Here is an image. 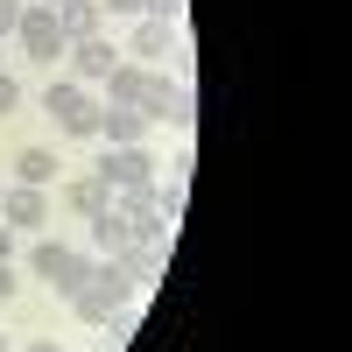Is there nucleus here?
Segmentation results:
<instances>
[{
    "mask_svg": "<svg viewBox=\"0 0 352 352\" xmlns=\"http://www.w3.org/2000/svg\"><path fill=\"white\" fill-rule=\"evenodd\" d=\"M106 14H141V0H99Z\"/></svg>",
    "mask_w": 352,
    "mask_h": 352,
    "instance_id": "4be33fe9",
    "label": "nucleus"
},
{
    "mask_svg": "<svg viewBox=\"0 0 352 352\" xmlns=\"http://www.w3.org/2000/svg\"><path fill=\"white\" fill-rule=\"evenodd\" d=\"M28 352H64V345H56V338H36V345H28Z\"/></svg>",
    "mask_w": 352,
    "mask_h": 352,
    "instance_id": "b1692460",
    "label": "nucleus"
},
{
    "mask_svg": "<svg viewBox=\"0 0 352 352\" xmlns=\"http://www.w3.org/2000/svg\"><path fill=\"white\" fill-rule=\"evenodd\" d=\"M56 169H64V162H56L50 148H21V155H14V184H36V190H50V184H56Z\"/></svg>",
    "mask_w": 352,
    "mask_h": 352,
    "instance_id": "2eb2a0df",
    "label": "nucleus"
},
{
    "mask_svg": "<svg viewBox=\"0 0 352 352\" xmlns=\"http://www.w3.org/2000/svg\"><path fill=\"white\" fill-rule=\"evenodd\" d=\"M0 261H14V226H0Z\"/></svg>",
    "mask_w": 352,
    "mask_h": 352,
    "instance_id": "5701e85b",
    "label": "nucleus"
},
{
    "mask_svg": "<svg viewBox=\"0 0 352 352\" xmlns=\"http://www.w3.org/2000/svg\"><path fill=\"white\" fill-rule=\"evenodd\" d=\"M148 64H134V56H120V64L106 71V106H141V92H148Z\"/></svg>",
    "mask_w": 352,
    "mask_h": 352,
    "instance_id": "6e6552de",
    "label": "nucleus"
},
{
    "mask_svg": "<svg viewBox=\"0 0 352 352\" xmlns=\"http://www.w3.org/2000/svg\"><path fill=\"white\" fill-rule=\"evenodd\" d=\"M134 56L141 64H162V56H190V50H184V36H176L169 21H141L134 28Z\"/></svg>",
    "mask_w": 352,
    "mask_h": 352,
    "instance_id": "9d476101",
    "label": "nucleus"
},
{
    "mask_svg": "<svg viewBox=\"0 0 352 352\" xmlns=\"http://www.w3.org/2000/svg\"><path fill=\"white\" fill-rule=\"evenodd\" d=\"M92 176H99L106 190H127V184H155V155L141 148V141H134V148H106Z\"/></svg>",
    "mask_w": 352,
    "mask_h": 352,
    "instance_id": "20e7f679",
    "label": "nucleus"
},
{
    "mask_svg": "<svg viewBox=\"0 0 352 352\" xmlns=\"http://www.w3.org/2000/svg\"><path fill=\"white\" fill-rule=\"evenodd\" d=\"M14 289H21V275H14V261H0V303H8Z\"/></svg>",
    "mask_w": 352,
    "mask_h": 352,
    "instance_id": "412c9836",
    "label": "nucleus"
},
{
    "mask_svg": "<svg viewBox=\"0 0 352 352\" xmlns=\"http://www.w3.org/2000/svg\"><path fill=\"white\" fill-rule=\"evenodd\" d=\"M85 226H92V247H99V254H127V247H134V219L113 212V204H106V212H92Z\"/></svg>",
    "mask_w": 352,
    "mask_h": 352,
    "instance_id": "9b49d317",
    "label": "nucleus"
},
{
    "mask_svg": "<svg viewBox=\"0 0 352 352\" xmlns=\"http://www.w3.org/2000/svg\"><path fill=\"white\" fill-rule=\"evenodd\" d=\"M14 43H21V56H36L43 71H50V64H64V50H71V36L56 28V8H43V0H28V14H21V28H14Z\"/></svg>",
    "mask_w": 352,
    "mask_h": 352,
    "instance_id": "f03ea898",
    "label": "nucleus"
},
{
    "mask_svg": "<svg viewBox=\"0 0 352 352\" xmlns=\"http://www.w3.org/2000/svg\"><path fill=\"white\" fill-rule=\"evenodd\" d=\"M28 268H36L56 296H78V289H85V268H92V254H78V247H64V240H36Z\"/></svg>",
    "mask_w": 352,
    "mask_h": 352,
    "instance_id": "7ed1b4c3",
    "label": "nucleus"
},
{
    "mask_svg": "<svg viewBox=\"0 0 352 352\" xmlns=\"http://www.w3.org/2000/svg\"><path fill=\"white\" fill-rule=\"evenodd\" d=\"M50 219V197L36 184H8V197H0V226H21V232H36Z\"/></svg>",
    "mask_w": 352,
    "mask_h": 352,
    "instance_id": "423d86ee",
    "label": "nucleus"
},
{
    "mask_svg": "<svg viewBox=\"0 0 352 352\" xmlns=\"http://www.w3.org/2000/svg\"><path fill=\"white\" fill-rule=\"evenodd\" d=\"M21 14H28V0H0V36H14Z\"/></svg>",
    "mask_w": 352,
    "mask_h": 352,
    "instance_id": "aec40b11",
    "label": "nucleus"
},
{
    "mask_svg": "<svg viewBox=\"0 0 352 352\" xmlns=\"http://www.w3.org/2000/svg\"><path fill=\"white\" fill-rule=\"evenodd\" d=\"M99 141H106V148H134V141H148V113H141V106H106L99 113Z\"/></svg>",
    "mask_w": 352,
    "mask_h": 352,
    "instance_id": "0eeeda50",
    "label": "nucleus"
},
{
    "mask_svg": "<svg viewBox=\"0 0 352 352\" xmlns=\"http://www.w3.org/2000/svg\"><path fill=\"white\" fill-rule=\"evenodd\" d=\"M64 204H71L78 219H92V212H106V204H113V190L99 184V176H71V184H64Z\"/></svg>",
    "mask_w": 352,
    "mask_h": 352,
    "instance_id": "4468645a",
    "label": "nucleus"
},
{
    "mask_svg": "<svg viewBox=\"0 0 352 352\" xmlns=\"http://www.w3.org/2000/svg\"><path fill=\"white\" fill-rule=\"evenodd\" d=\"M8 113H21V85H14L8 71H0V120H8Z\"/></svg>",
    "mask_w": 352,
    "mask_h": 352,
    "instance_id": "6ab92c4d",
    "label": "nucleus"
},
{
    "mask_svg": "<svg viewBox=\"0 0 352 352\" xmlns=\"http://www.w3.org/2000/svg\"><path fill=\"white\" fill-rule=\"evenodd\" d=\"M0 197H8V184H0Z\"/></svg>",
    "mask_w": 352,
    "mask_h": 352,
    "instance_id": "bb28decb",
    "label": "nucleus"
},
{
    "mask_svg": "<svg viewBox=\"0 0 352 352\" xmlns=\"http://www.w3.org/2000/svg\"><path fill=\"white\" fill-rule=\"evenodd\" d=\"M99 113H106V99H85L71 120H56V127H64L71 141H99Z\"/></svg>",
    "mask_w": 352,
    "mask_h": 352,
    "instance_id": "dca6fc26",
    "label": "nucleus"
},
{
    "mask_svg": "<svg viewBox=\"0 0 352 352\" xmlns=\"http://www.w3.org/2000/svg\"><path fill=\"white\" fill-rule=\"evenodd\" d=\"M43 8H64V0H43Z\"/></svg>",
    "mask_w": 352,
    "mask_h": 352,
    "instance_id": "393cba45",
    "label": "nucleus"
},
{
    "mask_svg": "<svg viewBox=\"0 0 352 352\" xmlns=\"http://www.w3.org/2000/svg\"><path fill=\"white\" fill-rule=\"evenodd\" d=\"M56 28H64L71 43L78 36H106V8L99 0H64V8H56Z\"/></svg>",
    "mask_w": 352,
    "mask_h": 352,
    "instance_id": "f8f14e48",
    "label": "nucleus"
},
{
    "mask_svg": "<svg viewBox=\"0 0 352 352\" xmlns=\"http://www.w3.org/2000/svg\"><path fill=\"white\" fill-rule=\"evenodd\" d=\"M141 14H148V21H169V28H176V21H184V0H141Z\"/></svg>",
    "mask_w": 352,
    "mask_h": 352,
    "instance_id": "a211bd4d",
    "label": "nucleus"
},
{
    "mask_svg": "<svg viewBox=\"0 0 352 352\" xmlns=\"http://www.w3.org/2000/svg\"><path fill=\"white\" fill-rule=\"evenodd\" d=\"M184 197H190V155H176V162H162V176H155V204H162L169 226L184 219Z\"/></svg>",
    "mask_w": 352,
    "mask_h": 352,
    "instance_id": "1a4fd4ad",
    "label": "nucleus"
},
{
    "mask_svg": "<svg viewBox=\"0 0 352 352\" xmlns=\"http://www.w3.org/2000/svg\"><path fill=\"white\" fill-rule=\"evenodd\" d=\"M85 99H92V85H78V78H50L43 85V113H56V120H71Z\"/></svg>",
    "mask_w": 352,
    "mask_h": 352,
    "instance_id": "ddd939ff",
    "label": "nucleus"
},
{
    "mask_svg": "<svg viewBox=\"0 0 352 352\" xmlns=\"http://www.w3.org/2000/svg\"><path fill=\"white\" fill-rule=\"evenodd\" d=\"M141 113H148V127H169V134H190V127H197V99H190V85H169L162 71L148 78V92H141Z\"/></svg>",
    "mask_w": 352,
    "mask_h": 352,
    "instance_id": "f257e3e1",
    "label": "nucleus"
},
{
    "mask_svg": "<svg viewBox=\"0 0 352 352\" xmlns=\"http://www.w3.org/2000/svg\"><path fill=\"white\" fill-rule=\"evenodd\" d=\"M113 64H120V50H113L106 36H78V43L64 50V78H78V85H106Z\"/></svg>",
    "mask_w": 352,
    "mask_h": 352,
    "instance_id": "39448f33",
    "label": "nucleus"
},
{
    "mask_svg": "<svg viewBox=\"0 0 352 352\" xmlns=\"http://www.w3.org/2000/svg\"><path fill=\"white\" fill-rule=\"evenodd\" d=\"M0 352H14V345H8V338H0Z\"/></svg>",
    "mask_w": 352,
    "mask_h": 352,
    "instance_id": "a878e982",
    "label": "nucleus"
},
{
    "mask_svg": "<svg viewBox=\"0 0 352 352\" xmlns=\"http://www.w3.org/2000/svg\"><path fill=\"white\" fill-rule=\"evenodd\" d=\"M99 331H106V345H127V338H134V310H127V303H120V310H106V324H99Z\"/></svg>",
    "mask_w": 352,
    "mask_h": 352,
    "instance_id": "f3484780",
    "label": "nucleus"
}]
</instances>
